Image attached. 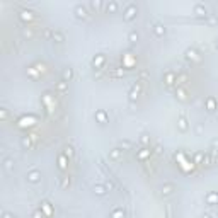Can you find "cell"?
Returning <instances> with one entry per match:
<instances>
[{
  "instance_id": "1",
  "label": "cell",
  "mask_w": 218,
  "mask_h": 218,
  "mask_svg": "<svg viewBox=\"0 0 218 218\" xmlns=\"http://www.w3.org/2000/svg\"><path fill=\"white\" fill-rule=\"evenodd\" d=\"M136 14H138V7H136L135 3H128L123 10V17L126 19V21H133L136 17Z\"/></svg>"
},
{
  "instance_id": "2",
  "label": "cell",
  "mask_w": 218,
  "mask_h": 218,
  "mask_svg": "<svg viewBox=\"0 0 218 218\" xmlns=\"http://www.w3.org/2000/svg\"><path fill=\"white\" fill-rule=\"evenodd\" d=\"M118 9H119V5H118V2H114V0H109V2L104 3V10H106L107 14H116Z\"/></svg>"
},
{
  "instance_id": "3",
  "label": "cell",
  "mask_w": 218,
  "mask_h": 218,
  "mask_svg": "<svg viewBox=\"0 0 218 218\" xmlns=\"http://www.w3.org/2000/svg\"><path fill=\"white\" fill-rule=\"evenodd\" d=\"M205 201H206V205H210V206L218 205V193H216V191H211V193H208V194L205 196Z\"/></svg>"
},
{
  "instance_id": "4",
  "label": "cell",
  "mask_w": 218,
  "mask_h": 218,
  "mask_svg": "<svg viewBox=\"0 0 218 218\" xmlns=\"http://www.w3.org/2000/svg\"><path fill=\"white\" fill-rule=\"evenodd\" d=\"M26 177H27V181H29V182H39L41 181V170H38V169L29 170Z\"/></svg>"
},
{
  "instance_id": "5",
  "label": "cell",
  "mask_w": 218,
  "mask_h": 218,
  "mask_svg": "<svg viewBox=\"0 0 218 218\" xmlns=\"http://www.w3.org/2000/svg\"><path fill=\"white\" fill-rule=\"evenodd\" d=\"M176 80H177V75H176L174 72H167L165 75H164V82H165V85H167V87L174 85V84H176Z\"/></svg>"
},
{
  "instance_id": "6",
  "label": "cell",
  "mask_w": 218,
  "mask_h": 218,
  "mask_svg": "<svg viewBox=\"0 0 218 218\" xmlns=\"http://www.w3.org/2000/svg\"><path fill=\"white\" fill-rule=\"evenodd\" d=\"M75 15H77L79 19H87V17H89L87 7H85V5H77V7H75Z\"/></svg>"
},
{
  "instance_id": "7",
  "label": "cell",
  "mask_w": 218,
  "mask_h": 218,
  "mask_svg": "<svg viewBox=\"0 0 218 218\" xmlns=\"http://www.w3.org/2000/svg\"><path fill=\"white\" fill-rule=\"evenodd\" d=\"M107 112L104 111V109H99V111H96V121L101 123V124H106L107 123Z\"/></svg>"
},
{
  "instance_id": "8",
  "label": "cell",
  "mask_w": 218,
  "mask_h": 218,
  "mask_svg": "<svg viewBox=\"0 0 218 218\" xmlns=\"http://www.w3.org/2000/svg\"><path fill=\"white\" fill-rule=\"evenodd\" d=\"M39 210L43 211L44 216H51L53 215V208H51V205H49L48 201H43V203L39 205Z\"/></svg>"
},
{
  "instance_id": "9",
  "label": "cell",
  "mask_w": 218,
  "mask_h": 218,
  "mask_svg": "<svg viewBox=\"0 0 218 218\" xmlns=\"http://www.w3.org/2000/svg\"><path fill=\"white\" fill-rule=\"evenodd\" d=\"M142 84H143V80H140L138 84H136L135 87L131 89V92H130V101H131V102H133V101L136 99V97L140 96V91H142Z\"/></svg>"
},
{
  "instance_id": "10",
  "label": "cell",
  "mask_w": 218,
  "mask_h": 218,
  "mask_svg": "<svg viewBox=\"0 0 218 218\" xmlns=\"http://www.w3.org/2000/svg\"><path fill=\"white\" fill-rule=\"evenodd\" d=\"M104 61H106V56H104V54H96V56L92 58V67L101 68L104 65Z\"/></svg>"
},
{
  "instance_id": "11",
  "label": "cell",
  "mask_w": 218,
  "mask_h": 218,
  "mask_svg": "<svg viewBox=\"0 0 218 218\" xmlns=\"http://www.w3.org/2000/svg\"><path fill=\"white\" fill-rule=\"evenodd\" d=\"M205 104H206V109H208L210 112L216 111V107H218V102H216L215 97H208V99L205 101Z\"/></svg>"
},
{
  "instance_id": "12",
  "label": "cell",
  "mask_w": 218,
  "mask_h": 218,
  "mask_svg": "<svg viewBox=\"0 0 218 218\" xmlns=\"http://www.w3.org/2000/svg\"><path fill=\"white\" fill-rule=\"evenodd\" d=\"M174 191H176V186L170 184V182H165V184L162 186V196H170Z\"/></svg>"
},
{
  "instance_id": "13",
  "label": "cell",
  "mask_w": 218,
  "mask_h": 218,
  "mask_svg": "<svg viewBox=\"0 0 218 218\" xmlns=\"http://www.w3.org/2000/svg\"><path fill=\"white\" fill-rule=\"evenodd\" d=\"M67 165H68V157L65 153H60V155H58V167H60L61 170H65V169H67Z\"/></svg>"
},
{
  "instance_id": "14",
  "label": "cell",
  "mask_w": 218,
  "mask_h": 218,
  "mask_svg": "<svg viewBox=\"0 0 218 218\" xmlns=\"http://www.w3.org/2000/svg\"><path fill=\"white\" fill-rule=\"evenodd\" d=\"M194 14L200 15V17H206V15H208V10H206V7H205V5L198 3V5H194Z\"/></svg>"
},
{
  "instance_id": "15",
  "label": "cell",
  "mask_w": 218,
  "mask_h": 218,
  "mask_svg": "<svg viewBox=\"0 0 218 218\" xmlns=\"http://www.w3.org/2000/svg\"><path fill=\"white\" fill-rule=\"evenodd\" d=\"M186 58L191 60V61H200L201 60V56L198 54L196 49H188V51H186Z\"/></svg>"
},
{
  "instance_id": "16",
  "label": "cell",
  "mask_w": 218,
  "mask_h": 218,
  "mask_svg": "<svg viewBox=\"0 0 218 218\" xmlns=\"http://www.w3.org/2000/svg\"><path fill=\"white\" fill-rule=\"evenodd\" d=\"M123 153V148H112L109 152V160H119Z\"/></svg>"
},
{
  "instance_id": "17",
  "label": "cell",
  "mask_w": 218,
  "mask_h": 218,
  "mask_svg": "<svg viewBox=\"0 0 218 218\" xmlns=\"http://www.w3.org/2000/svg\"><path fill=\"white\" fill-rule=\"evenodd\" d=\"M51 39L54 43H63L65 36H63V33H60V31H53V33H51Z\"/></svg>"
},
{
  "instance_id": "18",
  "label": "cell",
  "mask_w": 218,
  "mask_h": 218,
  "mask_svg": "<svg viewBox=\"0 0 218 218\" xmlns=\"http://www.w3.org/2000/svg\"><path fill=\"white\" fill-rule=\"evenodd\" d=\"M177 126H179V130H181V131H188V128H189L188 119H186V118H182V116H181V118L177 119Z\"/></svg>"
},
{
  "instance_id": "19",
  "label": "cell",
  "mask_w": 218,
  "mask_h": 218,
  "mask_svg": "<svg viewBox=\"0 0 218 218\" xmlns=\"http://www.w3.org/2000/svg\"><path fill=\"white\" fill-rule=\"evenodd\" d=\"M21 19H22V21H27V22L33 21V19H34V12H33V10H22V12H21Z\"/></svg>"
},
{
  "instance_id": "20",
  "label": "cell",
  "mask_w": 218,
  "mask_h": 218,
  "mask_svg": "<svg viewBox=\"0 0 218 218\" xmlns=\"http://www.w3.org/2000/svg\"><path fill=\"white\" fill-rule=\"evenodd\" d=\"M124 210L123 208H116V210H112V213H111V216L109 218H124Z\"/></svg>"
},
{
  "instance_id": "21",
  "label": "cell",
  "mask_w": 218,
  "mask_h": 218,
  "mask_svg": "<svg viewBox=\"0 0 218 218\" xmlns=\"http://www.w3.org/2000/svg\"><path fill=\"white\" fill-rule=\"evenodd\" d=\"M153 33H155V36L162 38L164 34H165V27H164L162 24H155V27H153Z\"/></svg>"
},
{
  "instance_id": "22",
  "label": "cell",
  "mask_w": 218,
  "mask_h": 218,
  "mask_svg": "<svg viewBox=\"0 0 218 218\" xmlns=\"http://www.w3.org/2000/svg\"><path fill=\"white\" fill-rule=\"evenodd\" d=\"M21 143H22L24 148H31V147H33V138H31V136H22Z\"/></svg>"
},
{
  "instance_id": "23",
  "label": "cell",
  "mask_w": 218,
  "mask_h": 218,
  "mask_svg": "<svg viewBox=\"0 0 218 218\" xmlns=\"http://www.w3.org/2000/svg\"><path fill=\"white\" fill-rule=\"evenodd\" d=\"M72 77H73V70L72 68H65L63 70V80L70 82V80H72Z\"/></svg>"
},
{
  "instance_id": "24",
  "label": "cell",
  "mask_w": 218,
  "mask_h": 218,
  "mask_svg": "<svg viewBox=\"0 0 218 218\" xmlns=\"http://www.w3.org/2000/svg\"><path fill=\"white\" fill-rule=\"evenodd\" d=\"M176 97L179 101H188V96H186L184 89H177V91H176Z\"/></svg>"
},
{
  "instance_id": "25",
  "label": "cell",
  "mask_w": 218,
  "mask_h": 218,
  "mask_svg": "<svg viewBox=\"0 0 218 218\" xmlns=\"http://www.w3.org/2000/svg\"><path fill=\"white\" fill-rule=\"evenodd\" d=\"M94 193L97 194V196H104V194H106V188L101 186V184H97V186H94Z\"/></svg>"
},
{
  "instance_id": "26",
  "label": "cell",
  "mask_w": 218,
  "mask_h": 218,
  "mask_svg": "<svg viewBox=\"0 0 218 218\" xmlns=\"http://www.w3.org/2000/svg\"><path fill=\"white\" fill-rule=\"evenodd\" d=\"M56 89H58V91H60V92H67V91H68V82H65V80L58 82Z\"/></svg>"
},
{
  "instance_id": "27",
  "label": "cell",
  "mask_w": 218,
  "mask_h": 218,
  "mask_svg": "<svg viewBox=\"0 0 218 218\" xmlns=\"http://www.w3.org/2000/svg\"><path fill=\"white\" fill-rule=\"evenodd\" d=\"M3 167H5L9 172H12V170H14V162H12V158H5V162H3Z\"/></svg>"
},
{
  "instance_id": "28",
  "label": "cell",
  "mask_w": 218,
  "mask_h": 218,
  "mask_svg": "<svg viewBox=\"0 0 218 218\" xmlns=\"http://www.w3.org/2000/svg\"><path fill=\"white\" fill-rule=\"evenodd\" d=\"M91 9L92 10H101V9H104V3L102 2H91Z\"/></svg>"
},
{
  "instance_id": "29",
  "label": "cell",
  "mask_w": 218,
  "mask_h": 218,
  "mask_svg": "<svg viewBox=\"0 0 218 218\" xmlns=\"http://www.w3.org/2000/svg\"><path fill=\"white\" fill-rule=\"evenodd\" d=\"M148 155H150V150H148V148H143V150L138 153V158H140V160H145Z\"/></svg>"
},
{
  "instance_id": "30",
  "label": "cell",
  "mask_w": 218,
  "mask_h": 218,
  "mask_svg": "<svg viewBox=\"0 0 218 218\" xmlns=\"http://www.w3.org/2000/svg\"><path fill=\"white\" fill-rule=\"evenodd\" d=\"M138 33H136V31H131V33L130 34H128V39H130L131 43H136V41H138Z\"/></svg>"
},
{
  "instance_id": "31",
  "label": "cell",
  "mask_w": 218,
  "mask_h": 218,
  "mask_svg": "<svg viewBox=\"0 0 218 218\" xmlns=\"http://www.w3.org/2000/svg\"><path fill=\"white\" fill-rule=\"evenodd\" d=\"M203 160H205V155L201 153V152L194 155V162H196V164H203Z\"/></svg>"
},
{
  "instance_id": "32",
  "label": "cell",
  "mask_w": 218,
  "mask_h": 218,
  "mask_svg": "<svg viewBox=\"0 0 218 218\" xmlns=\"http://www.w3.org/2000/svg\"><path fill=\"white\" fill-rule=\"evenodd\" d=\"M63 153L67 155V157H68V160H70V158L73 157V148H72V147H67V148H65V152H63Z\"/></svg>"
},
{
  "instance_id": "33",
  "label": "cell",
  "mask_w": 218,
  "mask_h": 218,
  "mask_svg": "<svg viewBox=\"0 0 218 218\" xmlns=\"http://www.w3.org/2000/svg\"><path fill=\"white\" fill-rule=\"evenodd\" d=\"M60 182H61V188H67V186L70 184V179H68V177H61Z\"/></svg>"
},
{
  "instance_id": "34",
  "label": "cell",
  "mask_w": 218,
  "mask_h": 218,
  "mask_svg": "<svg viewBox=\"0 0 218 218\" xmlns=\"http://www.w3.org/2000/svg\"><path fill=\"white\" fill-rule=\"evenodd\" d=\"M0 116H2V119H7L9 112H7V109H5V107H2V109H0Z\"/></svg>"
},
{
  "instance_id": "35",
  "label": "cell",
  "mask_w": 218,
  "mask_h": 218,
  "mask_svg": "<svg viewBox=\"0 0 218 218\" xmlns=\"http://www.w3.org/2000/svg\"><path fill=\"white\" fill-rule=\"evenodd\" d=\"M22 34H24L26 38H33V33H31L29 29H24V31H22Z\"/></svg>"
},
{
  "instance_id": "36",
  "label": "cell",
  "mask_w": 218,
  "mask_h": 218,
  "mask_svg": "<svg viewBox=\"0 0 218 218\" xmlns=\"http://www.w3.org/2000/svg\"><path fill=\"white\" fill-rule=\"evenodd\" d=\"M131 142H121V148H130Z\"/></svg>"
},
{
  "instance_id": "37",
  "label": "cell",
  "mask_w": 218,
  "mask_h": 218,
  "mask_svg": "<svg viewBox=\"0 0 218 218\" xmlns=\"http://www.w3.org/2000/svg\"><path fill=\"white\" fill-rule=\"evenodd\" d=\"M140 140H142V143H148V136H147V135H143Z\"/></svg>"
},
{
  "instance_id": "38",
  "label": "cell",
  "mask_w": 218,
  "mask_h": 218,
  "mask_svg": "<svg viewBox=\"0 0 218 218\" xmlns=\"http://www.w3.org/2000/svg\"><path fill=\"white\" fill-rule=\"evenodd\" d=\"M2 218H14V215H10V213H3V215H2Z\"/></svg>"
},
{
  "instance_id": "39",
  "label": "cell",
  "mask_w": 218,
  "mask_h": 218,
  "mask_svg": "<svg viewBox=\"0 0 218 218\" xmlns=\"http://www.w3.org/2000/svg\"><path fill=\"white\" fill-rule=\"evenodd\" d=\"M140 77H142V79H147V72H145V70H142V72H140Z\"/></svg>"
},
{
  "instance_id": "40",
  "label": "cell",
  "mask_w": 218,
  "mask_h": 218,
  "mask_svg": "<svg viewBox=\"0 0 218 218\" xmlns=\"http://www.w3.org/2000/svg\"><path fill=\"white\" fill-rule=\"evenodd\" d=\"M203 218H211V216H208V215H205V216H203Z\"/></svg>"
},
{
  "instance_id": "41",
  "label": "cell",
  "mask_w": 218,
  "mask_h": 218,
  "mask_svg": "<svg viewBox=\"0 0 218 218\" xmlns=\"http://www.w3.org/2000/svg\"><path fill=\"white\" fill-rule=\"evenodd\" d=\"M216 46H218V38H216Z\"/></svg>"
}]
</instances>
